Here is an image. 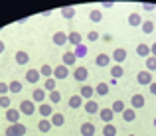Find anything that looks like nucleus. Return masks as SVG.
<instances>
[{
	"label": "nucleus",
	"mask_w": 156,
	"mask_h": 136,
	"mask_svg": "<svg viewBox=\"0 0 156 136\" xmlns=\"http://www.w3.org/2000/svg\"><path fill=\"white\" fill-rule=\"evenodd\" d=\"M20 113L24 114V117H32V114H36V103L32 101V99H24L22 103H20Z\"/></svg>",
	"instance_id": "obj_1"
},
{
	"label": "nucleus",
	"mask_w": 156,
	"mask_h": 136,
	"mask_svg": "<svg viewBox=\"0 0 156 136\" xmlns=\"http://www.w3.org/2000/svg\"><path fill=\"white\" fill-rule=\"evenodd\" d=\"M26 132H28V128L22 124V122H18V124H8L4 136H24Z\"/></svg>",
	"instance_id": "obj_2"
},
{
	"label": "nucleus",
	"mask_w": 156,
	"mask_h": 136,
	"mask_svg": "<svg viewBox=\"0 0 156 136\" xmlns=\"http://www.w3.org/2000/svg\"><path fill=\"white\" fill-rule=\"evenodd\" d=\"M136 83L150 87V85L154 83V81H152V73H150L148 69H144V71H138V73H136Z\"/></svg>",
	"instance_id": "obj_3"
},
{
	"label": "nucleus",
	"mask_w": 156,
	"mask_h": 136,
	"mask_svg": "<svg viewBox=\"0 0 156 136\" xmlns=\"http://www.w3.org/2000/svg\"><path fill=\"white\" fill-rule=\"evenodd\" d=\"M73 79H75L77 83L85 85V81L89 79V69L87 67H75V69H73Z\"/></svg>",
	"instance_id": "obj_4"
},
{
	"label": "nucleus",
	"mask_w": 156,
	"mask_h": 136,
	"mask_svg": "<svg viewBox=\"0 0 156 136\" xmlns=\"http://www.w3.org/2000/svg\"><path fill=\"white\" fill-rule=\"evenodd\" d=\"M69 77V67H65L63 63L57 65V67H53V79L55 81H63Z\"/></svg>",
	"instance_id": "obj_5"
},
{
	"label": "nucleus",
	"mask_w": 156,
	"mask_h": 136,
	"mask_svg": "<svg viewBox=\"0 0 156 136\" xmlns=\"http://www.w3.org/2000/svg\"><path fill=\"white\" fill-rule=\"evenodd\" d=\"M48 99V91L46 89H34V93H32V101L36 103V105H44Z\"/></svg>",
	"instance_id": "obj_6"
},
{
	"label": "nucleus",
	"mask_w": 156,
	"mask_h": 136,
	"mask_svg": "<svg viewBox=\"0 0 156 136\" xmlns=\"http://www.w3.org/2000/svg\"><path fill=\"white\" fill-rule=\"evenodd\" d=\"M20 117H22L20 109H8L6 110V120H8V124H18V122H20Z\"/></svg>",
	"instance_id": "obj_7"
},
{
	"label": "nucleus",
	"mask_w": 156,
	"mask_h": 136,
	"mask_svg": "<svg viewBox=\"0 0 156 136\" xmlns=\"http://www.w3.org/2000/svg\"><path fill=\"white\" fill-rule=\"evenodd\" d=\"M146 105V99L142 97V95H133L130 97V109H134V110H138V109H142V106Z\"/></svg>",
	"instance_id": "obj_8"
},
{
	"label": "nucleus",
	"mask_w": 156,
	"mask_h": 136,
	"mask_svg": "<svg viewBox=\"0 0 156 136\" xmlns=\"http://www.w3.org/2000/svg\"><path fill=\"white\" fill-rule=\"evenodd\" d=\"M40 77H42V73H40V69H28L26 71V83H40Z\"/></svg>",
	"instance_id": "obj_9"
},
{
	"label": "nucleus",
	"mask_w": 156,
	"mask_h": 136,
	"mask_svg": "<svg viewBox=\"0 0 156 136\" xmlns=\"http://www.w3.org/2000/svg\"><path fill=\"white\" fill-rule=\"evenodd\" d=\"M111 57H113V61H115L117 65H121L122 61L126 59V49H125V47H117L113 53H111Z\"/></svg>",
	"instance_id": "obj_10"
},
{
	"label": "nucleus",
	"mask_w": 156,
	"mask_h": 136,
	"mask_svg": "<svg viewBox=\"0 0 156 136\" xmlns=\"http://www.w3.org/2000/svg\"><path fill=\"white\" fill-rule=\"evenodd\" d=\"M79 95L85 99V101H93V95H95V87H91V85H81V89H79Z\"/></svg>",
	"instance_id": "obj_11"
},
{
	"label": "nucleus",
	"mask_w": 156,
	"mask_h": 136,
	"mask_svg": "<svg viewBox=\"0 0 156 136\" xmlns=\"http://www.w3.org/2000/svg\"><path fill=\"white\" fill-rule=\"evenodd\" d=\"M83 109H85V113H87V114H99L101 113V106H99V103H97V101H85Z\"/></svg>",
	"instance_id": "obj_12"
},
{
	"label": "nucleus",
	"mask_w": 156,
	"mask_h": 136,
	"mask_svg": "<svg viewBox=\"0 0 156 136\" xmlns=\"http://www.w3.org/2000/svg\"><path fill=\"white\" fill-rule=\"evenodd\" d=\"M67 105H69V109H73V110H75V109H81V106L85 105V99L81 97L79 93H77V95H71V99H69Z\"/></svg>",
	"instance_id": "obj_13"
},
{
	"label": "nucleus",
	"mask_w": 156,
	"mask_h": 136,
	"mask_svg": "<svg viewBox=\"0 0 156 136\" xmlns=\"http://www.w3.org/2000/svg\"><path fill=\"white\" fill-rule=\"evenodd\" d=\"M38 110H40V117H42V118H51V114H53V105H51V103H44V105L38 106Z\"/></svg>",
	"instance_id": "obj_14"
},
{
	"label": "nucleus",
	"mask_w": 156,
	"mask_h": 136,
	"mask_svg": "<svg viewBox=\"0 0 156 136\" xmlns=\"http://www.w3.org/2000/svg\"><path fill=\"white\" fill-rule=\"evenodd\" d=\"M51 40H53V44H55L57 47H63L65 44H69V38H67V34H63V32H55Z\"/></svg>",
	"instance_id": "obj_15"
},
{
	"label": "nucleus",
	"mask_w": 156,
	"mask_h": 136,
	"mask_svg": "<svg viewBox=\"0 0 156 136\" xmlns=\"http://www.w3.org/2000/svg\"><path fill=\"white\" fill-rule=\"evenodd\" d=\"M111 61H113V57L107 55V53H99V55L95 57V65L97 67H109Z\"/></svg>",
	"instance_id": "obj_16"
},
{
	"label": "nucleus",
	"mask_w": 156,
	"mask_h": 136,
	"mask_svg": "<svg viewBox=\"0 0 156 136\" xmlns=\"http://www.w3.org/2000/svg\"><path fill=\"white\" fill-rule=\"evenodd\" d=\"M75 61H77V57H75V53H73V51H65L63 57H61V63H63L65 67H73Z\"/></svg>",
	"instance_id": "obj_17"
},
{
	"label": "nucleus",
	"mask_w": 156,
	"mask_h": 136,
	"mask_svg": "<svg viewBox=\"0 0 156 136\" xmlns=\"http://www.w3.org/2000/svg\"><path fill=\"white\" fill-rule=\"evenodd\" d=\"M67 38H69V44H71L73 47H77V45H81V44H83V36H81L79 32H69V34H67Z\"/></svg>",
	"instance_id": "obj_18"
},
{
	"label": "nucleus",
	"mask_w": 156,
	"mask_h": 136,
	"mask_svg": "<svg viewBox=\"0 0 156 136\" xmlns=\"http://www.w3.org/2000/svg\"><path fill=\"white\" fill-rule=\"evenodd\" d=\"M99 117H101V120H103L105 124H111V120L115 118V113H113V109H101Z\"/></svg>",
	"instance_id": "obj_19"
},
{
	"label": "nucleus",
	"mask_w": 156,
	"mask_h": 136,
	"mask_svg": "<svg viewBox=\"0 0 156 136\" xmlns=\"http://www.w3.org/2000/svg\"><path fill=\"white\" fill-rule=\"evenodd\" d=\"M14 59H16V63H18V65H22V67H24V65H28V61H30V53H28V51H16Z\"/></svg>",
	"instance_id": "obj_20"
},
{
	"label": "nucleus",
	"mask_w": 156,
	"mask_h": 136,
	"mask_svg": "<svg viewBox=\"0 0 156 136\" xmlns=\"http://www.w3.org/2000/svg\"><path fill=\"white\" fill-rule=\"evenodd\" d=\"M136 55H140V57H150L152 55V51H150V45H146V44H138L136 45Z\"/></svg>",
	"instance_id": "obj_21"
},
{
	"label": "nucleus",
	"mask_w": 156,
	"mask_h": 136,
	"mask_svg": "<svg viewBox=\"0 0 156 136\" xmlns=\"http://www.w3.org/2000/svg\"><path fill=\"white\" fill-rule=\"evenodd\" d=\"M142 22H144V20L140 18V14H138V12H133V14H129V24H130L133 28L142 26Z\"/></svg>",
	"instance_id": "obj_22"
},
{
	"label": "nucleus",
	"mask_w": 156,
	"mask_h": 136,
	"mask_svg": "<svg viewBox=\"0 0 156 136\" xmlns=\"http://www.w3.org/2000/svg\"><path fill=\"white\" fill-rule=\"evenodd\" d=\"M111 109H113V113H115V114H122V113L126 110V105H125V101L117 99V101L113 103V106H111Z\"/></svg>",
	"instance_id": "obj_23"
},
{
	"label": "nucleus",
	"mask_w": 156,
	"mask_h": 136,
	"mask_svg": "<svg viewBox=\"0 0 156 136\" xmlns=\"http://www.w3.org/2000/svg\"><path fill=\"white\" fill-rule=\"evenodd\" d=\"M154 22H152V20H144V22H142V26H140V30H142V34H144V36H150V34H152V32H154Z\"/></svg>",
	"instance_id": "obj_24"
},
{
	"label": "nucleus",
	"mask_w": 156,
	"mask_h": 136,
	"mask_svg": "<svg viewBox=\"0 0 156 136\" xmlns=\"http://www.w3.org/2000/svg\"><path fill=\"white\" fill-rule=\"evenodd\" d=\"M81 134L83 136H93L95 134V124H93V122H83V124H81Z\"/></svg>",
	"instance_id": "obj_25"
},
{
	"label": "nucleus",
	"mask_w": 156,
	"mask_h": 136,
	"mask_svg": "<svg viewBox=\"0 0 156 136\" xmlns=\"http://www.w3.org/2000/svg\"><path fill=\"white\" fill-rule=\"evenodd\" d=\"M51 128H53V126H51L50 118H40V122H38V130H40V132H50Z\"/></svg>",
	"instance_id": "obj_26"
},
{
	"label": "nucleus",
	"mask_w": 156,
	"mask_h": 136,
	"mask_svg": "<svg viewBox=\"0 0 156 136\" xmlns=\"http://www.w3.org/2000/svg\"><path fill=\"white\" fill-rule=\"evenodd\" d=\"M50 122H51V126H63L65 117H63L61 113H53V114H51V118H50Z\"/></svg>",
	"instance_id": "obj_27"
},
{
	"label": "nucleus",
	"mask_w": 156,
	"mask_h": 136,
	"mask_svg": "<svg viewBox=\"0 0 156 136\" xmlns=\"http://www.w3.org/2000/svg\"><path fill=\"white\" fill-rule=\"evenodd\" d=\"M61 16H63L65 20L75 18V8H73V6H63V8H61Z\"/></svg>",
	"instance_id": "obj_28"
},
{
	"label": "nucleus",
	"mask_w": 156,
	"mask_h": 136,
	"mask_svg": "<svg viewBox=\"0 0 156 136\" xmlns=\"http://www.w3.org/2000/svg\"><path fill=\"white\" fill-rule=\"evenodd\" d=\"M134 118H136V110L134 109H126L125 113H122V120L125 122H133Z\"/></svg>",
	"instance_id": "obj_29"
},
{
	"label": "nucleus",
	"mask_w": 156,
	"mask_h": 136,
	"mask_svg": "<svg viewBox=\"0 0 156 136\" xmlns=\"http://www.w3.org/2000/svg\"><path fill=\"white\" fill-rule=\"evenodd\" d=\"M40 73H42L44 79H51V77H53V67H51V65H42Z\"/></svg>",
	"instance_id": "obj_30"
},
{
	"label": "nucleus",
	"mask_w": 156,
	"mask_h": 136,
	"mask_svg": "<svg viewBox=\"0 0 156 136\" xmlns=\"http://www.w3.org/2000/svg\"><path fill=\"white\" fill-rule=\"evenodd\" d=\"M89 20H91V22H101V20H103V12L93 8V10L89 12Z\"/></svg>",
	"instance_id": "obj_31"
},
{
	"label": "nucleus",
	"mask_w": 156,
	"mask_h": 136,
	"mask_svg": "<svg viewBox=\"0 0 156 136\" xmlns=\"http://www.w3.org/2000/svg\"><path fill=\"white\" fill-rule=\"evenodd\" d=\"M73 53H75V57H77V59H81V57H87V45H85V44L77 45Z\"/></svg>",
	"instance_id": "obj_32"
},
{
	"label": "nucleus",
	"mask_w": 156,
	"mask_h": 136,
	"mask_svg": "<svg viewBox=\"0 0 156 136\" xmlns=\"http://www.w3.org/2000/svg\"><path fill=\"white\" fill-rule=\"evenodd\" d=\"M95 93L99 95V97H105V95H109V83H99L95 87Z\"/></svg>",
	"instance_id": "obj_33"
},
{
	"label": "nucleus",
	"mask_w": 156,
	"mask_h": 136,
	"mask_svg": "<svg viewBox=\"0 0 156 136\" xmlns=\"http://www.w3.org/2000/svg\"><path fill=\"white\" fill-rule=\"evenodd\" d=\"M122 73H125V69H122L121 65H115V67H111V77H113V79H121Z\"/></svg>",
	"instance_id": "obj_34"
},
{
	"label": "nucleus",
	"mask_w": 156,
	"mask_h": 136,
	"mask_svg": "<svg viewBox=\"0 0 156 136\" xmlns=\"http://www.w3.org/2000/svg\"><path fill=\"white\" fill-rule=\"evenodd\" d=\"M48 101H50L51 105H57V103L61 101V95H59V91H51V93H48Z\"/></svg>",
	"instance_id": "obj_35"
},
{
	"label": "nucleus",
	"mask_w": 156,
	"mask_h": 136,
	"mask_svg": "<svg viewBox=\"0 0 156 136\" xmlns=\"http://www.w3.org/2000/svg\"><path fill=\"white\" fill-rule=\"evenodd\" d=\"M8 85H10V93L12 95H18L20 91H22V83H20V81H10Z\"/></svg>",
	"instance_id": "obj_36"
},
{
	"label": "nucleus",
	"mask_w": 156,
	"mask_h": 136,
	"mask_svg": "<svg viewBox=\"0 0 156 136\" xmlns=\"http://www.w3.org/2000/svg\"><path fill=\"white\" fill-rule=\"evenodd\" d=\"M146 69H148V71L150 73H152V71H156V57L154 55H150V57H146Z\"/></svg>",
	"instance_id": "obj_37"
},
{
	"label": "nucleus",
	"mask_w": 156,
	"mask_h": 136,
	"mask_svg": "<svg viewBox=\"0 0 156 136\" xmlns=\"http://www.w3.org/2000/svg\"><path fill=\"white\" fill-rule=\"evenodd\" d=\"M44 89H46L48 93L57 91V89H55V79H53V77H51V79H46V81H44Z\"/></svg>",
	"instance_id": "obj_38"
},
{
	"label": "nucleus",
	"mask_w": 156,
	"mask_h": 136,
	"mask_svg": "<svg viewBox=\"0 0 156 136\" xmlns=\"http://www.w3.org/2000/svg\"><path fill=\"white\" fill-rule=\"evenodd\" d=\"M103 136H117V128L113 124H105L103 126Z\"/></svg>",
	"instance_id": "obj_39"
},
{
	"label": "nucleus",
	"mask_w": 156,
	"mask_h": 136,
	"mask_svg": "<svg viewBox=\"0 0 156 136\" xmlns=\"http://www.w3.org/2000/svg\"><path fill=\"white\" fill-rule=\"evenodd\" d=\"M10 101H12V99H8V95H4V97H0V106H2V109H12V106H10Z\"/></svg>",
	"instance_id": "obj_40"
},
{
	"label": "nucleus",
	"mask_w": 156,
	"mask_h": 136,
	"mask_svg": "<svg viewBox=\"0 0 156 136\" xmlns=\"http://www.w3.org/2000/svg\"><path fill=\"white\" fill-rule=\"evenodd\" d=\"M99 38H101V34H99V32H95V30H91L87 34V42H97Z\"/></svg>",
	"instance_id": "obj_41"
},
{
	"label": "nucleus",
	"mask_w": 156,
	"mask_h": 136,
	"mask_svg": "<svg viewBox=\"0 0 156 136\" xmlns=\"http://www.w3.org/2000/svg\"><path fill=\"white\" fill-rule=\"evenodd\" d=\"M10 93V85L8 83H0V97H4V95Z\"/></svg>",
	"instance_id": "obj_42"
},
{
	"label": "nucleus",
	"mask_w": 156,
	"mask_h": 136,
	"mask_svg": "<svg viewBox=\"0 0 156 136\" xmlns=\"http://www.w3.org/2000/svg\"><path fill=\"white\" fill-rule=\"evenodd\" d=\"M142 10L152 12V10H156V4H152V2H142Z\"/></svg>",
	"instance_id": "obj_43"
},
{
	"label": "nucleus",
	"mask_w": 156,
	"mask_h": 136,
	"mask_svg": "<svg viewBox=\"0 0 156 136\" xmlns=\"http://www.w3.org/2000/svg\"><path fill=\"white\" fill-rule=\"evenodd\" d=\"M115 2H103V8H113Z\"/></svg>",
	"instance_id": "obj_44"
},
{
	"label": "nucleus",
	"mask_w": 156,
	"mask_h": 136,
	"mask_svg": "<svg viewBox=\"0 0 156 136\" xmlns=\"http://www.w3.org/2000/svg\"><path fill=\"white\" fill-rule=\"evenodd\" d=\"M150 93H152V95H156V81H154L152 85H150Z\"/></svg>",
	"instance_id": "obj_45"
},
{
	"label": "nucleus",
	"mask_w": 156,
	"mask_h": 136,
	"mask_svg": "<svg viewBox=\"0 0 156 136\" xmlns=\"http://www.w3.org/2000/svg\"><path fill=\"white\" fill-rule=\"evenodd\" d=\"M150 51H152V55H154V57H156V42H154V44H152V45H150Z\"/></svg>",
	"instance_id": "obj_46"
},
{
	"label": "nucleus",
	"mask_w": 156,
	"mask_h": 136,
	"mask_svg": "<svg viewBox=\"0 0 156 136\" xmlns=\"http://www.w3.org/2000/svg\"><path fill=\"white\" fill-rule=\"evenodd\" d=\"M103 40H105V42H113V36H109V34H105V36H103Z\"/></svg>",
	"instance_id": "obj_47"
},
{
	"label": "nucleus",
	"mask_w": 156,
	"mask_h": 136,
	"mask_svg": "<svg viewBox=\"0 0 156 136\" xmlns=\"http://www.w3.org/2000/svg\"><path fill=\"white\" fill-rule=\"evenodd\" d=\"M4 49H6V44H4L2 40H0V53H4Z\"/></svg>",
	"instance_id": "obj_48"
},
{
	"label": "nucleus",
	"mask_w": 156,
	"mask_h": 136,
	"mask_svg": "<svg viewBox=\"0 0 156 136\" xmlns=\"http://www.w3.org/2000/svg\"><path fill=\"white\" fill-rule=\"evenodd\" d=\"M152 124H154V126H156V118H154V120H152Z\"/></svg>",
	"instance_id": "obj_49"
},
{
	"label": "nucleus",
	"mask_w": 156,
	"mask_h": 136,
	"mask_svg": "<svg viewBox=\"0 0 156 136\" xmlns=\"http://www.w3.org/2000/svg\"><path fill=\"white\" fill-rule=\"evenodd\" d=\"M129 136H134V134H129Z\"/></svg>",
	"instance_id": "obj_50"
}]
</instances>
